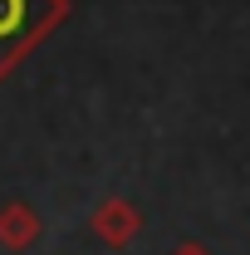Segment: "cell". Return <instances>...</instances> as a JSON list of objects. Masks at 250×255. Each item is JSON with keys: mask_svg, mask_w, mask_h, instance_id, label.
I'll return each mask as SVG.
<instances>
[{"mask_svg": "<svg viewBox=\"0 0 250 255\" xmlns=\"http://www.w3.org/2000/svg\"><path fill=\"white\" fill-rule=\"evenodd\" d=\"M89 226H94V236L108 251H123V246H132V236L142 231V211L127 196H103L94 211H89Z\"/></svg>", "mask_w": 250, "mask_h": 255, "instance_id": "2", "label": "cell"}, {"mask_svg": "<svg viewBox=\"0 0 250 255\" xmlns=\"http://www.w3.org/2000/svg\"><path fill=\"white\" fill-rule=\"evenodd\" d=\"M64 20H69V0H0V84Z\"/></svg>", "mask_w": 250, "mask_h": 255, "instance_id": "1", "label": "cell"}, {"mask_svg": "<svg viewBox=\"0 0 250 255\" xmlns=\"http://www.w3.org/2000/svg\"><path fill=\"white\" fill-rule=\"evenodd\" d=\"M39 216H34V206L25 201H5L0 206V246L5 251H30L34 241H39Z\"/></svg>", "mask_w": 250, "mask_h": 255, "instance_id": "3", "label": "cell"}, {"mask_svg": "<svg viewBox=\"0 0 250 255\" xmlns=\"http://www.w3.org/2000/svg\"><path fill=\"white\" fill-rule=\"evenodd\" d=\"M172 255H211V251H206V246H196V241H187V246H177Z\"/></svg>", "mask_w": 250, "mask_h": 255, "instance_id": "4", "label": "cell"}]
</instances>
